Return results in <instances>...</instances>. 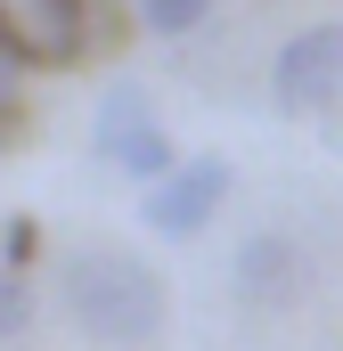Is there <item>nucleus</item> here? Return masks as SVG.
I'll return each instance as SVG.
<instances>
[{
	"mask_svg": "<svg viewBox=\"0 0 343 351\" xmlns=\"http://www.w3.org/2000/svg\"><path fill=\"white\" fill-rule=\"evenodd\" d=\"M164 311H172V294L156 278V262H139L123 245H82L66 262V319L90 343H147L164 327Z\"/></svg>",
	"mask_w": 343,
	"mask_h": 351,
	"instance_id": "nucleus-1",
	"label": "nucleus"
},
{
	"mask_svg": "<svg viewBox=\"0 0 343 351\" xmlns=\"http://www.w3.org/2000/svg\"><path fill=\"white\" fill-rule=\"evenodd\" d=\"M90 131H98V156H106L115 172H131L139 188L172 172V139H164V123H156V98H147V82H115L106 98H98Z\"/></svg>",
	"mask_w": 343,
	"mask_h": 351,
	"instance_id": "nucleus-2",
	"label": "nucleus"
},
{
	"mask_svg": "<svg viewBox=\"0 0 343 351\" xmlns=\"http://www.w3.org/2000/svg\"><path fill=\"white\" fill-rule=\"evenodd\" d=\"M229 164L221 156H188V164H172L164 180H147L139 188V221L156 229V237H196L221 204H229Z\"/></svg>",
	"mask_w": 343,
	"mask_h": 351,
	"instance_id": "nucleus-3",
	"label": "nucleus"
},
{
	"mask_svg": "<svg viewBox=\"0 0 343 351\" xmlns=\"http://www.w3.org/2000/svg\"><path fill=\"white\" fill-rule=\"evenodd\" d=\"M270 98L286 114H327L343 98V25H303L270 66Z\"/></svg>",
	"mask_w": 343,
	"mask_h": 351,
	"instance_id": "nucleus-4",
	"label": "nucleus"
},
{
	"mask_svg": "<svg viewBox=\"0 0 343 351\" xmlns=\"http://www.w3.org/2000/svg\"><path fill=\"white\" fill-rule=\"evenodd\" d=\"M0 16H8V33L25 41L33 66H74V58H82L90 0H0Z\"/></svg>",
	"mask_w": 343,
	"mask_h": 351,
	"instance_id": "nucleus-5",
	"label": "nucleus"
},
{
	"mask_svg": "<svg viewBox=\"0 0 343 351\" xmlns=\"http://www.w3.org/2000/svg\"><path fill=\"white\" fill-rule=\"evenodd\" d=\"M237 294L246 302H294L303 294V254L286 245V237H246L237 245Z\"/></svg>",
	"mask_w": 343,
	"mask_h": 351,
	"instance_id": "nucleus-6",
	"label": "nucleus"
},
{
	"mask_svg": "<svg viewBox=\"0 0 343 351\" xmlns=\"http://www.w3.org/2000/svg\"><path fill=\"white\" fill-rule=\"evenodd\" d=\"M25 74H33V58H25V41H16L8 16H0V139H16V123H25V106H16Z\"/></svg>",
	"mask_w": 343,
	"mask_h": 351,
	"instance_id": "nucleus-7",
	"label": "nucleus"
},
{
	"mask_svg": "<svg viewBox=\"0 0 343 351\" xmlns=\"http://www.w3.org/2000/svg\"><path fill=\"white\" fill-rule=\"evenodd\" d=\"M131 8H139V25H147V33H164V41L196 33V25L213 16V0H131Z\"/></svg>",
	"mask_w": 343,
	"mask_h": 351,
	"instance_id": "nucleus-8",
	"label": "nucleus"
},
{
	"mask_svg": "<svg viewBox=\"0 0 343 351\" xmlns=\"http://www.w3.org/2000/svg\"><path fill=\"white\" fill-rule=\"evenodd\" d=\"M25 327H33V286H25V269H16V262H0V343L25 335Z\"/></svg>",
	"mask_w": 343,
	"mask_h": 351,
	"instance_id": "nucleus-9",
	"label": "nucleus"
},
{
	"mask_svg": "<svg viewBox=\"0 0 343 351\" xmlns=\"http://www.w3.org/2000/svg\"><path fill=\"white\" fill-rule=\"evenodd\" d=\"M33 245H41V229H33V221H25V213H16V221H8V229H0V262H33Z\"/></svg>",
	"mask_w": 343,
	"mask_h": 351,
	"instance_id": "nucleus-10",
	"label": "nucleus"
}]
</instances>
